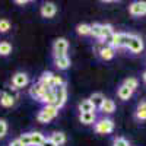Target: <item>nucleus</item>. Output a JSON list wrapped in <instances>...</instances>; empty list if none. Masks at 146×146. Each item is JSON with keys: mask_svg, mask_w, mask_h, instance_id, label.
Returning <instances> with one entry per match:
<instances>
[{"mask_svg": "<svg viewBox=\"0 0 146 146\" xmlns=\"http://www.w3.org/2000/svg\"><path fill=\"white\" fill-rule=\"evenodd\" d=\"M57 113H58V108H56L54 105H45L38 113L36 120H38L40 123H48V121H51L57 115Z\"/></svg>", "mask_w": 146, "mask_h": 146, "instance_id": "2", "label": "nucleus"}, {"mask_svg": "<svg viewBox=\"0 0 146 146\" xmlns=\"http://www.w3.org/2000/svg\"><path fill=\"white\" fill-rule=\"evenodd\" d=\"M114 35V29L111 25H108V23H104V25H101V38L107 40V42L110 41V38Z\"/></svg>", "mask_w": 146, "mask_h": 146, "instance_id": "20", "label": "nucleus"}, {"mask_svg": "<svg viewBox=\"0 0 146 146\" xmlns=\"http://www.w3.org/2000/svg\"><path fill=\"white\" fill-rule=\"evenodd\" d=\"M100 110H101L104 114H111V113L115 111V102H114L113 100L105 98V101L102 102V105L100 107Z\"/></svg>", "mask_w": 146, "mask_h": 146, "instance_id": "16", "label": "nucleus"}, {"mask_svg": "<svg viewBox=\"0 0 146 146\" xmlns=\"http://www.w3.org/2000/svg\"><path fill=\"white\" fill-rule=\"evenodd\" d=\"M133 38V34H127V32H114V35L110 38V41L107 42L108 45H111L114 50L115 48H123V47H129L130 40Z\"/></svg>", "mask_w": 146, "mask_h": 146, "instance_id": "1", "label": "nucleus"}, {"mask_svg": "<svg viewBox=\"0 0 146 146\" xmlns=\"http://www.w3.org/2000/svg\"><path fill=\"white\" fill-rule=\"evenodd\" d=\"M79 111L80 113H92V111H95V107L92 105V102L89 100H83L79 104Z\"/></svg>", "mask_w": 146, "mask_h": 146, "instance_id": "22", "label": "nucleus"}, {"mask_svg": "<svg viewBox=\"0 0 146 146\" xmlns=\"http://www.w3.org/2000/svg\"><path fill=\"white\" fill-rule=\"evenodd\" d=\"M54 64L60 70H66L70 67L72 63H70V58L67 56H62V57H54Z\"/></svg>", "mask_w": 146, "mask_h": 146, "instance_id": "13", "label": "nucleus"}, {"mask_svg": "<svg viewBox=\"0 0 146 146\" xmlns=\"http://www.w3.org/2000/svg\"><path fill=\"white\" fill-rule=\"evenodd\" d=\"M78 34L79 35H91V25H88V23L78 25Z\"/></svg>", "mask_w": 146, "mask_h": 146, "instance_id": "27", "label": "nucleus"}, {"mask_svg": "<svg viewBox=\"0 0 146 146\" xmlns=\"http://www.w3.org/2000/svg\"><path fill=\"white\" fill-rule=\"evenodd\" d=\"M143 80H145V82H146V72H145V73H143Z\"/></svg>", "mask_w": 146, "mask_h": 146, "instance_id": "36", "label": "nucleus"}, {"mask_svg": "<svg viewBox=\"0 0 146 146\" xmlns=\"http://www.w3.org/2000/svg\"><path fill=\"white\" fill-rule=\"evenodd\" d=\"M67 48H69V42L66 38H57L53 44V53L54 57H62V56H67Z\"/></svg>", "mask_w": 146, "mask_h": 146, "instance_id": "4", "label": "nucleus"}, {"mask_svg": "<svg viewBox=\"0 0 146 146\" xmlns=\"http://www.w3.org/2000/svg\"><path fill=\"white\" fill-rule=\"evenodd\" d=\"M117 95H118V98L121 101H127V100H130V96L133 95V91L129 89L127 86H124V85H121V86L118 88V91H117Z\"/></svg>", "mask_w": 146, "mask_h": 146, "instance_id": "18", "label": "nucleus"}, {"mask_svg": "<svg viewBox=\"0 0 146 146\" xmlns=\"http://www.w3.org/2000/svg\"><path fill=\"white\" fill-rule=\"evenodd\" d=\"M27 0H16V5H27Z\"/></svg>", "mask_w": 146, "mask_h": 146, "instance_id": "35", "label": "nucleus"}, {"mask_svg": "<svg viewBox=\"0 0 146 146\" xmlns=\"http://www.w3.org/2000/svg\"><path fill=\"white\" fill-rule=\"evenodd\" d=\"M15 104V98L12 96V94H7V92H5V94H2L0 95V105L2 107H6V108H9V107H12Z\"/></svg>", "mask_w": 146, "mask_h": 146, "instance_id": "17", "label": "nucleus"}, {"mask_svg": "<svg viewBox=\"0 0 146 146\" xmlns=\"http://www.w3.org/2000/svg\"><path fill=\"white\" fill-rule=\"evenodd\" d=\"M143 41H142V38L140 36H137V35H133V38L130 40V42H129V50L133 53V54H137V53H142L143 51Z\"/></svg>", "mask_w": 146, "mask_h": 146, "instance_id": "8", "label": "nucleus"}, {"mask_svg": "<svg viewBox=\"0 0 146 146\" xmlns=\"http://www.w3.org/2000/svg\"><path fill=\"white\" fill-rule=\"evenodd\" d=\"M19 140H21V143H22L23 146H31V137H29V133H23V135H21Z\"/></svg>", "mask_w": 146, "mask_h": 146, "instance_id": "31", "label": "nucleus"}, {"mask_svg": "<svg viewBox=\"0 0 146 146\" xmlns=\"http://www.w3.org/2000/svg\"><path fill=\"white\" fill-rule=\"evenodd\" d=\"M42 146H56V145H54V143H53L50 139H47V140H45V143H44Z\"/></svg>", "mask_w": 146, "mask_h": 146, "instance_id": "34", "label": "nucleus"}, {"mask_svg": "<svg viewBox=\"0 0 146 146\" xmlns=\"http://www.w3.org/2000/svg\"><path fill=\"white\" fill-rule=\"evenodd\" d=\"M88 100L92 102V105H94L95 108H100V107L102 105V102L105 101V96H104L101 92H95V94L91 95V98H88Z\"/></svg>", "mask_w": 146, "mask_h": 146, "instance_id": "19", "label": "nucleus"}, {"mask_svg": "<svg viewBox=\"0 0 146 146\" xmlns=\"http://www.w3.org/2000/svg\"><path fill=\"white\" fill-rule=\"evenodd\" d=\"M113 146H130V143L124 137H115L114 142H113Z\"/></svg>", "mask_w": 146, "mask_h": 146, "instance_id": "29", "label": "nucleus"}, {"mask_svg": "<svg viewBox=\"0 0 146 146\" xmlns=\"http://www.w3.org/2000/svg\"><path fill=\"white\" fill-rule=\"evenodd\" d=\"M7 133V123L5 120H0V137H5Z\"/></svg>", "mask_w": 146, "mask_h": 146, "instance_id": "32", "label": "nucleus"}, {"mask_svg": "<svg viewBox=\"0 0 146 146\" xmlns=\"http://www.w3.org/2000/svg\"><path fill=\"white\" fill-rule=\"evenodd\" d=\"M29 137H31V146H42L47 140V137L40 131H32L29 133Z\"/></svg>", "mask_w": 146, "mask_h": 146, "instance_id": "12", "label": "nucleus"}, {"mask_svg": "<svg viewBox=\"0 0 146 146\" xmlns=\"http://www.w3.org/2000/svg\"><path fill=\"white\" fill-rule=\"evenodd\" d=\"M28 82H29V78H28L27 73H23V72H18L12 76V85H13L15 89L25 88L28 85Z\"/></svg>", "mask_w": 146, "mask_h": 146, "instance_id": "6", "label": "nucleus"}, {"mask_svg": "<svg viewBox=\"0 0 146 146\" xmlns=\"http://www.w3.org/2000/svg\"><path fill=\"white\" fill-rule=\"evenodd\" d=\"M9 146H23V145L21 143V140H19V139H15V140H12V142H10V145H9Z\"/></svg>", "mask_w": 146, "mask_h": 146, "instance_id": "33", "label": "nucleus"}, {"mask_svg": "<svg viewBox=\"0 0 146 146\" xmlns=\"http://www.w3.org/2000/svg\"><path fill=\"white\" fill-rule=\"evenodd\" d=\"M12 53V45L7 41L0 42V56H9Z\"/></svg>", "mask_w": 146, "mask_h": 146, "instance_id": "26", "label": "nucleus"}, {"mask_svg": "<svg viewBox=\"0 0 146 146\" xmlns=\"http://www.w3.org/2000/svg\"><path fill=\"white\" fill-rule=\"evenodd\" d=\"M129 12L133 16H145L146 15V2H133L129 6Z\"/></svg>", "mask_w": 146, "mask_h": 146, "instance_id": "7", "label": "nucleus"}, {"mask_svg": "<svg viewBox=\"0 0 146 146\" xmlns=\"http://www.w3.org/2000/svg\"><path fill=\"white\" fill-rule=\"evenodd\" d=\"M44 91H45V86L38 82V83H35L32 88H29V95L32 96L34 100H40L41 95L44 94Z\"/></svg>", "mask_w": 146, "mask_h": 146, "instance_id": "14", "label": "nucleus"}, {"mask_svg": "<svg viewBox=\"0 0 146 146\" xmlns=\"http://www.w3.org/2000/svg\"><path fill=\"white\" fill-rule=\"evenodd\" d=\"M79 120H80V123L89 126V124H94L96 121V114H95V111H92V113H80Z\"/></svg>", "mask_w": 146, "mask_h": 146, "instance_id": "15", "label": "nucleus"}, {"mask_svg": "<svg viewBox=\"0 0 146 146\" xmlns=\"http://www.w3.org/2000/svg\"><path fill=\"white\" fill-rule=\"evenodd\" d=\"M38 101L44 102L45 105H54V102H56L54 89H53V88H50V86H45V91H44V94L41 95V98H40Z\"/></svg>", "mask_w": 146, "mask_h": 146, "instance_id": "9", "label": "nucleus"}, {"mask_svg": "<svg viewBox=\"0 0 146 146\" xmlns=\"http://www.w3.org/2000/svg\"><path fill=\"white\" fill-rule=\"evenodd\" d=\"M57 13V6L51 2H47L41 6V15L42 18H53Z\"/></svg>", "mask_w": 146, "mask_h": 146, "instance_id": "10", "label": "nucleus"}, {"mask_svg": "<svg viewBox=\"0 0 146 146\" xmlns=\"http://www.w3.org/2000/svg\"><path fill=\"white\" fill-rule=\"evenodd\" d=\"M123 85L124 86H127L129 89H131L133 92L136 91V88H137V85H139V82H137V79L136 78H127L124 82H123Z\"/></svg>", "mask_w": 146, "mask_h": 146, "instance_id": "25", "label": "nucleus"}, {"mask_svg": "<svg viewBox=\"0 0 146 146\" xmlns=\"http://www.w3.org/2000/svg\"><path fill=\"white\" fill-rule=\"evenodd\" d=\"M48 139H50L56 146H60V145H63L66 142V135H64V133H62V131H54Z\"/></svg>", "mask_w": 146, "mask_h": 146, "instance_id": "21", "label": "nucleus"}, {"mask_svg": "<svg viewBox=\"0 0 146 146\" xmlns=\"http://www.w3.org/2000/svg\"><path fill=\"white\" fill-rule=\"evenodd\" d=\"M91 35H94L95 38H101V23L91 25Z\"/></svg>", "mask_w": 146, "mask_h": 146, "instance_id": "28", "label": "nucleus"}, {"mask_svg": "<svg viewBox=\"0 0 146 146\" xmlns=\"http://www.w3.org/2000/svg\"><path fill=\"white\" fill-rule=\"evenodd\" d=\"M114 130V123L110 118H102L98 123H95V131L100 135H110Z\"/></svg>", "mask_w": 146, "mask_h": 146, "instance_id": "3", "label": "nucleus"}, {"mask_svg": "<svg viewBox=\"0 0 146 146\" xmlns=\"http://www.w3.org/2000/svg\"><path fill=\"white\" fill-rule=\"evenodd\" d=\"M136 118H137V120H146V101H142V102L137 105Z\"/></svg>", "mask_w": 146, "mask_h": 146, "instance_id": "24", "label": "nucleus"}, {"mask_svg": "<svg viewBox=\"0 0 146 146\" xmlns=\"http://www.w3.org/2000/svg\"><path fill=\"white\" fill-rule=\"evenodd\" d=\"M10 29V22L7 19H0V32H7Z\"/></svg>", "mask_w": 146, "mask_h": 146, "instance_id": "30", "label": "nucleus"}, {"mask_svg": "<svg viewBox=\"0 0 146 146\" xmlns=\"http://www.w3.org/2000/svg\"><path fill=\"white\" fill-rule=\"evenodd\" d=\"M114 51H115V50H114L111 45H108V44H102V45L100 47V50H98L101 58H104V60H111V58L114 57V54H115Z\"/></svg>", "mask_w": 146, "mask_h": 146, "instance_id": "11", "label": "nucleus"}, {"mask_svg": "<svg viewBox=\"0 0 146 146\" xmlns=\"http://www.w3.org/2000/svg\"><path fill=\"white\" fill-rule=\"evenodd\" d=\"M54 96H56L54 107L60 110V108H62V107L66 104V100H67V89H66V85L56 88V89H54Z\"/></svg>", "mask_w": 146, "mask_h": 146, "instance_id": "5", "label": "nucleus"}, {"mask_svg": "<svg viewBox=\"0 0 146 146\" xmlns=\"http://www.w3.org/2000/svg\"><path fill=\"white\" fill-rule=\"evenodd\" d=\"M53 76H54L53 72H44L42 75H41L40 83L44 85V86H50V83H51V80H53ZM50 88H51V86H50Z\"/></svg>", "mask_w": 146, "mask_h": 146, "instance_id": "23", "label": "nucleus"}]
</instances>
